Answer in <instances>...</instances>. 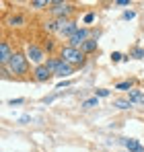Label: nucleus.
Instances as JSON below:
<instances>
[{"label":"nucleus","instance_id":"nucleus-1","mask_svg":"<svg viewBox=\"0 0 144 152\" xmlns=\"http://www.w3.org/2000/svg\"><path fill=\"white\" fill-rule=\"evenodd\" d=\"M62 60L66 64H74V66H80L84 62V51H80L78 48H72V45H66L62 48Z\"/></svg>","mask_w":144,"mask_h":152},{"label":"nucleus","instance_id":"nucleus-2","mask_svg":"<svg viewBox=\"0 0 144 152\" xmlns=\"http://www.w3.org/2000/svg\"><path fill=\"white\" fill-rule=\"evenodd\" d=\"M8 70L12 74H25L27 72V58L21 56V53H15L8 62Z\"/></svg>","mask_w":144,"mask_h":152},{"label":"nucleus","instance_id":"nucleus-3","mask_svg":"<svg viewBox=\"0 0 144 152\" xmlns=\"http://www.w3.org/2000/svg\"><path fill=\"white\" fill-rule=\"evenodd\" d=\"M56 29H58L62 35H68V37H72V35L78 31V25H76V23H70V21H64V19H60V21L56 23Z\"/></svg>","mask_w":144,"mask_h":152},{"label":"nucleus","instance_id":"nucleus-4","mask_svg":"<svg viewBox=\"0 0 144 152\" xmlns=\"http://www.w3.org/2000/svg\"><path fill=\"white\" fill-rule=\"evenodd\" d=\"M70 39V45L72 48H78V45H84V41L89 39V31L87 29H78L72 37H68Z\"/></svg>","mask_w":144,"mask_h":152},{"label":"nucleus","instance_id":"nucleus-5","mask_svg":"<svg viewBox=\"0 0 144 152\" xmlns=\"http://www.w3.org/2000/svg\"><path fill=\"white\" fill-rule=\"evenodd\" d=\"M27 60H31V62H35V64H39V66H41L43 51L39 50L37 45H27Z\"/></svg>","mask_w":144,"mask_h":152},{"label":"nucleus","instance_id":"nucleus-6","mask_svg":"<svg viewBox=\"0 0 144 152\" xmlns=\"http://www.w3.org/2000/svg\"><path fill=\"white\" fill-rule=\"evenodd\" d=\"M51 12L54 15H58V17H66V15H70L72 12V6L70 4H64V2H51Z\"/></svg>","mask_w":144,"mask_h":152},{"label":"nucleus","instance_id":"nucleus-7","mask_svg":"<svg viewBox=\"0 0 144 152\" xmlns=\"http://www.w3.org/2000/svg\"><path fill=\"white\" fill-rule=\"evenodd\" d=\"M33 76H35V80H37V82H46L49 76H51V70H49L46 64H41V66H37V68H35Z\"/></svg>","mask_w":144,"mask_h":152},{"label":"nucleus","instance_id":"nucleus-8","mask_svg":"<svg viewBox=\"0 0 144 152\" xmlns=\"http://www.w3.org/2000/svg\"><path fill=\"white\" fill-rule=\"evenodd\" d=\"M12 56H15V53L10 51L8 43H6V41H2V43H0V64H8Z\"/></svg>","mask_w":144,"mask_h":152},{"label":"nucleus","instance_id":"nucleus-9","mask_svg":"<svg viewBox=\"0 0 144 152\" xmlns=\"http://www.w3.org/2000/svg\"><path fill=\"white\" fill-rule=\"evenodd\" d=\"M123 146L130 152H144V146L138 140H134V138H126V140H123Z\"/></svg>","mask_w":144,"mask_h":152},{"label":"nucleus","instance_id":"nucleus-10","mask_svg":"<svg viewBox=\"0 0 144 152\" xmlns=\"http://www.w3.org/2000/svg\"><path fill=\"white\" fill-rule=\"evenodd\" d=\"M70 74H72V66L66 64V62H62V66L56 70V76L58 78H66V76H70Z\"/></svg>","mask_w":144,"mask_h":152},{"label":"nucleus","instance_id":"nucleus-11","mask_svg":"<svg viewBox=\"0 0 144 152\" xmlns=\"http://www.w3.org/2000/svg\"><path fill=\"white\" fill-rule=\"evenodd\" d=\"M128 99L132 103H140V105H144V93L142 91H130L128 93Z\"/></svg>","mask_w":144,"mask_h":152},{"label":"nucleus","instance_id":"nucleus-12","mask_svg":"<svg viewBox=\"0 0 144 152\" xmlns=\"http://www.w3.org/2000/svg\"><path fill=\"white\" fill-rule=\"evenodd\" d=\"M62 62H64L62 58H51V60H48V62H46V66H48L49 70H51V72L56 74V70H58V68L62 66Z\"/></svg>","mask_w":144,"mask_h":152},{"label":"nucleus","instance_id":"nucleus-13","mask_svg":"<svg viewBox=\"0 0 144 152\" xmlns=\"http://www.w3.org/2000/svg\"><path fill=\"white\" fill-rule=\"evenodd\" d=\"M95 50H97V39H87L84 45H82V51L84 53H93Z\"/></svg>","mask_w":144,"mask_h":152},{"label":"nucleus","instance_id":"nucleus-14","mask_svg":"<svg viewBox=\"0 0 144 152\" xmlns=\"http://www.w3.org/2000/svg\"><path fill=\"white\" fill-rule=\"evenodd\" d=\"M134 103L130 101V99H118V101H113V107H118V109H130Z\"/></svg>","mask_w":144,"mask_h":152},{"label":"nucleus","instance_id":"nucleus-15","mask_svg":"<svg viewBox=\"0 0 144 152\" xmlns=\"http://www.w3.org/2000/svg\"><path fill=\"white\" fill-rule=\"evenodd\" d=\"M48 4H51V2H48V0H33V2H31L33 8H43V6H48Z\"/></svg>","mask_w":144,"mask_h":152},{"label":"nucleus","instance_id":"nucleus-16","mask_svg":"<svg viewBox=\"0 0 144 152\" xmlns=\"http://www.w3.org/2000/svg\"><path fill=\"white\" fill-rule=\"evenodd\" d=\"M97 103H99V99H97V97H93V99H87V101L82 103V107H84V109H91V107H95Z\"/></svg>","mask_w":144,"mask_h":152},{"label":"nucleus","instance_id":"nucleus-17","mask_svg":"<svg viewBox=\"0 0 144 152\" xmlns=\"http://www.w3.org/2000/svg\"><path fill=\"white\" fill-rule=\"evenodd\" d=\"M95 97H97V99H99V97H101V99H105V97H109V91H107V88H97V91H95Z\"/></svg>","mask_w":144,"mask_h":152},{"label":"nucleus","instance_id":"nucleus-18","mask_svg":"<svg viewBox=\"0 0 144 152\" xmlns=\"http://www.w3.org/2000/svg\"><path fill=\"white\" fill-rule=\"evenodd\" d=\"M23 23V17H10L8 19V25H21Z\"/></svg>","mask_w":144,"mask_h":152},{"label":"nucleus","instance_id":"nucleus-19","mask_svg":"<svg viewBox=\"0 0 144 152\" xmlns=\"http://www.w3.org/2000/svg\"><path fill=\"white\" fill-rule=\"evenodd\" d=\"M130 86H132L130 80H128V82H120V84H118V91H126V88H130Z\"/></svg>","mask_w":144,"mask_h":152},{"label":"nucleus","instance_id":"nucleus-20","mask_svg":"<svg viewBox=\"0 0 144 152\" xmlns=\"http://www.w3.org/2000/svg\"><path fill=\"white\" fill-rule=\"evenodd\" d=\"M134 17H136V12H134V10H126V12H123V19H126V21L134 19Z\"/></svg>","mask_w":144,"mask_h":152},{"label":"nucleus","instance_id":"nucleus-21","mask_svg":"<svg viewBox=\"0 0 144 152\" xmlns=\"http://www.w3.org/2000/svg\"><path fill=\"white\" fill-rule=\"evenodd\" d=\"M93 21H95V15L93 12H87L84 15V23H93Z\"/></svg>","mask_w":144,"mask_h":152},{"label":"nucleus","instance_id":"nucleus-22","mask_svg":"<svg viewBox=\"0 0 144 152\" xmlns=\"http://www.w3.org/2000/svg\"><path fill=\"white\" fill-rule=\"evenodd\" d=\"M121 58H123V56H121L120 51H113V53H111V60H113V62H120Z\"/></svg>","mask_w":144,"mask_h":152},{"label":"nucleus","instance_id":"nucleus-23","mask_svg":"<svg viewBox=\"0 0 144 152\" xmlns=\"http://www.w3.org/2000/svg\"><path fill=\"white\" fill-rule=\"evenodd\" d=\"M132 56L140 60V58H144V50H134V53H132Z\"/></svg>","mask_w":144,"mask_h":152},{"label":"nucleus","instance_id":"nucleus-24","mask_svg":"<svg viewBox=\"0 0 144 152\" xmlns=\"http://www.w3.org/2000/svg\"><path fill=\"white\" fill-rule=\"evenodd\" d=\"M21 103H25V99H12V101H10V105L15 107V105H21Z\"/></svg>","mask_w":144,"mask_h":152},{"label":"nucleus","instance_id":"nucleus-25","mask_svg":"<svg viewBox=\"0 0 144 152\" xmlns=\"http://www.w3.org/2000/svg\"><path fill=\"white\" fill-rule=\"evenodd\" d=\"M115 4H118V6H128V4H130V0H118Z\"/></svg>","mask_w":144,"mask_h":152}]
</instances>
